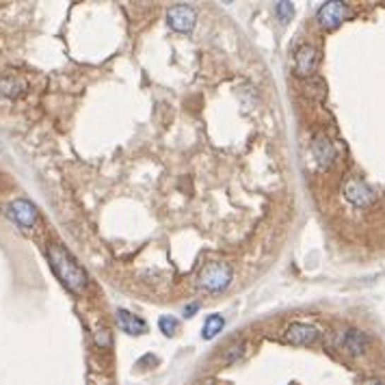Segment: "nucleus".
<instances>
[{
    "mask_svg": "<svg viewBox=\"0 0 385 385\" xmlns=\"http://www.w3.org/2000/svg\"><path fill=\"white\" fill-rule=\"evenodd\" d=\"M48 262L52 273L59 277V282L72 292H83L89 286V277L85 273V268L76 262V258L69 254L63 244L59 242H50L48 244Z\"/></svg>",
    "mask_w": 385,
    "mask_h": 385,
    "instance_id": "obj_1",
    "label": "nucleus"
},
{
    "mask_svg": "<svg viewBox=\"0 0 385 385\" xmlns=\"http://www.w3.org/2000/svg\"><path fill=\"white\" fill-rule=\"evenodd\" d=\"M232 266L225 262H208L199 275H197V286L206 292H221L232 282Z\"/></svg>",
    "mask_w": 385,
    "mask_h": 385,
    "instance_id": "obj_2",
    "label": "nucleus"
},
{
    "mask_svg": "<svg viewBox=\"0 0 385 385\" xmlns=\"http://www.w3.org/2000/svg\"><path fill=\"white\" fill-rule=\"evenodd\" d=\"M7 217L22 230H32L40 221V213L37 208H35L32 201L24 199V197H18L13 199L9 206H7Z\"/></svg>",
    "mask_w": 385,
    "mask_h": 385,
    "instance_id": "obj_3",
    "label": "nucleus"
},
{
    "mask_svg": "<svg viewBox=\"0 0 385 385\" xmlns=\"http://www.w3.org/2000/svg\"><path fill=\"white\" fill-rule=\"evenodd\" d=\"M342 191H344V197H346L348 201H351L353 206H360V208L370 206V203L377 199L374 189H372L370 184H366L364 180H360V178H348V180L344 182Z\"/></svg>",
    "mask_w": 385,
    "mask_h": 385,
    "instance_id": "obj_4",
    "label": "nucleus"
},
{
    "mask_svg": "<svg viewBox=\"0 0 385 385\" xmlns=\"http://www.w3.org/2000/svg\"><path fill=\"white\" fill-rule=\"evenodd\" d=\"M348 16H351V9H348L346 3H340V0H329L325 3L319 13H316V20L323 28H338Z\"/></svg>",
    "mask_w": 385,
    "mask_h": 385,
    "instance_id": "obj_5",
    "label": "nucleus"
},
{
    "mask_svg": "<svg viewBox=\"0 0 385 385\" xmlns=\"http://www.w3.org/2000/svg\"><path fill=\"white\" fill-rule=\"evenodd\" d=\"M195 22H197V13L189 5H173L167 9V24L171 30L189 32V30H193Z\"/></svg>",
    "mask_w": 385,
    "mask_h": 385,
    "instance_id": "obj_6",
    "label": "nucleus"
},
{
    "mask_svg": "<svg viewBox=\"0 0 385 385\" xmlns=\"http://www.w3.org/2000/svg\"><path fill=\"white\" fill-rule=\"evenodd\" d=\"M319 338H321V329L309 323H292L284 333V340L295 346H309L314 342H319Z\"/></svg>",
    "mask_w": 385,
    "mask_h": 385,
    "instance_id": "obj_7",
    "label": "nucleus"
},
{
    "mask_svg": "<svg viewBox=\"0 0 385 385\" xmlns=\"http://www.w3.org/2000/svg\"><path fill=\"white\" fill-rule=\"evenodd\" d=\"M295 67H297L299 76H305V78L312 76L319 67V50L314 46H309V44L299 46L297 52H295Z\"/></svg>",
    "mask_w": 385,
    "mask_h": 385,
    "instance_id": "obj_8",
    "label": "nucleus"
},
{
    "mask_svg": "<svg viewBox=\"0 0 385 385\" xmlns=\"http://www.w3.org/2000/svg\"><path fill=\"white\" fill-rule=\"evenodd\" d=\"M115 321H117V327L126 333V336H141L148 331V325L141 316H136V314L128 312V309H117L115 312Z\"/></svg>",
    "mask_w": 385,
    "mask_h": 385,
    "instance_id": "obj_9",
    "label": "nucleus"
},
{
    "mask_svg": "<svg viewBox=\"0 0 385 385\" xmlns=\"http://www.w3.org/2000/svg\"><path fill=\"white\" fill-rule=\"evenodd\" d=\"M312 152H314V158L321 167H329L336 158V150H333V143L325 134H316L314 136V143H312Z\"/></svg>",
    "mask_w": 385,
    "mask_h": 385,
    "instance_id": "obj_10",
    "label": "nucleus"
},
{
    "mask_svg": "<svg viewBox=\"0 0 385 385\" xmlns=\"http://www.w3.org/2000/svg\"><path fill=\"white\" fill-rule=\"evenodd\" d=\"M28 89L26 81L16 76V74H5L0 76V97H7V100H16L20 95H24Z\"/></svg>",
    "mask_w": 385,
    "mask_h": 385,
    "instance_id": "obj_11",
    "label": "nucleus"
},
{
    "mask_svg": "<svg viewBox=\"0 0 385 385\" xmlns=\"http://www.w3.org/2000/svg\"><path fill=\"white\" fill-rule=\"evenodd\" d=\"M344 348L351 355H362L366 351V346H368V336L362 333L360 329H348L344 333V340H342Z\"/></svg>",
    "mask_w": 385,
    "mask_h": 385,
    "instance_id": "obj_12",
    "label": "nucleus"
},
{
    "mask_svg": "<svg viewBox=\"0 0 385 385\" xmlns=\"http://www.w3.org/2000/svg\"><path fill=\"white\" fill-rule=\"evenodd\" d=\"M223 327H225V319L221 316V314H210L203 323V327H201V338L213 340L215 336H219L223 331Z\"/></svg>",
    "mask_w": 385,
    "mask_h": 385,
    "instance_id": "obj_13",
    "label": "nucleus"
},
{
    "mask_svg": "<svg viewBox=\"0 0 385 385\" xmlns=\"http://www.w3.org/2000/svg\"><path fill=\"white\" fill-rule=\"evenodd\" d=\"M158 329H160V333L165 338H173V336L178 333V329H180V323H178L176 316H169V314H165V316L158 319Z\"/></svg>",
    "mask_w": 385,
    "mask_h": 385,
    "instance_id": "obj_14",
    "label": "nucleus"
},
{
    "mask_svg": "<svg viewBox=\"0 0 385 385\" xmlns=\"http://www.w3.org/2000/svg\"><path fill=\"white\" fill-rule=\"evenodd\" d=\"M275 9H277V18L282 24H288L290 18L295 16V5L292 3H277Z\"/></svg>",
    "mask_w": 385,
    "mask_h": 385,
    "instance_id": "obj_15",
    "label": "nucleus"
},
{
    "mask_svg": "<svg viewBox=\"0 0 385 385\" xmlns=\"http://www.w3.org/2000/svg\"><path fill=\"white\" fill-rule=\"evenodd\" d=\"M95 344L102 346V348H104V346H111V331H109V329H104V327L97 329V331H95Z\"/></svg>",
    "mask_w": 385,
    "mask_h": 385,
    "instance_id": "obj_16",
    "label": "nucleus"
},
{
    "mask_svg": "<svg viewBox=\"0 0 385 385\" xmlns=\"http://www.w3.org/2000/svg\"><path fill=\"white\" fill-rule=\"evenodd\" d=\"M227 353H230L227 362L232 364L234 360H238V357H240V355L244 353V344H242V342H236V344H234V346L230 348V351H225V355H227Z\"/></svg>",
    "mask_w": 385,
    "mask_h": 385,
    "instance_id": "obj_17",
    "label": "nucleus"
},
{
    "mask_svg": "<svg viewBox=\"0 0 385 385\" xmlns=\"http://www.w3.org/2000/svg\"><path fill=\"white\" fill-rule=\"evenodd\" d=\"M197 312H199V303H191V305H186V307H184V312H182V314H184V319H191V316H195Z\"/></svg>",
    "mask_w": 385,
    "mask_h": 385,
    "instance_id": "obj_18",
    "label": "nucleus"
},
{
    "mask_svg": "<svg viewBox=\"0 0 385 385\" xmlns=\"http://www.w3.org/2000/svg\"><path fill=\"white\" fill-rule=\"evenodd\" d=\"M362 385H385V383H383L381 379H366Z\"/></svg>",
    "mask_w": 385,
    "mask_h": 385,
    "instance_id": "obj_19",
    "label": "nucleus"
},
{
    "mask_svg": "<svg viewBox=\"0 0 385 385\" xmlns=\"http://www.w3.org/2000/svg\"><path fill=\"white\" fill-rule=\"evenodd\" d=\"M201 385H213V383H201Z\"/></svg>",
    "mask_w": 385,
    "mask_h": 385,
    "instance_id": "obj_20",
    "label": "nucleus"
}]
</instances>
